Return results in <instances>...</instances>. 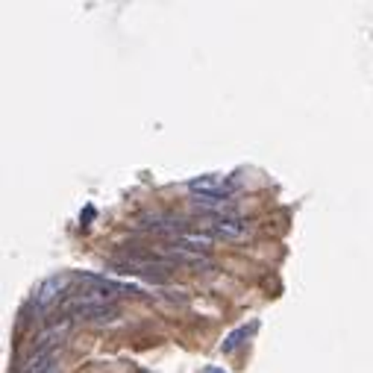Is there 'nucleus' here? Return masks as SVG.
Here are the masks:
<instances>
[{"label":"nucleus","instance_id":"nucleus-3","mask_svg":"<svg viewBox=\"0 0 373 373\" xmlns=\"http://www.w3.org/2000/svg\"><path fill=\"white\" fill-rule=\"evenodd\" d=\"M200 232L212 235V239H226V241H241L250 235V224L239 214H212V218L197 224Z\"/></svg>","mask_w":373,"mask_h":373},{"label":"nucleus","instance_id":"nucleus-5","mask_svg":"<svg viewBox=\"0 0 373 373\" xmlns=\"http://www.w3.org/2000/svg\"><path fill=\"white\" fill-rule=\"evenodd\" d=\"M247 326H239V329H235V332H229V335L224 338V344H221V350L224 352H235V350H239V344H241V338H247Z\"/></svg>","mask_w":373,"mask_h":373},{"label":"nucleus","instance_id":"nucleus-6","mask_svg":"<svg viewBox=\"0 0 373 373\" xmlns=\"http://www.w3.org/2000/svg\"><path fill=\"white\" fill-rule=\"evenodd\" d=\"M209 373H224V370L221 367H209Z\"/></svg>","mask_w":373,"mask_h":373},{"label":"nucleus","instance_id":"nucleus-1","mask_svg":"<svg viewBox=\"0 0 373 373\" xmlns=\"http://www.w3.org/2000/svg\"><path fill=\"white\" fill-rule=\"evenodd\" d=\"M65 321H88V323H109L117 318V303L109 300L103 291L97 288H83L74 291L71 297L62 303Z\"/></svg>","mask_w":373,"mask_h":373},{"label":"nucleus","instance_id":"nucleus-4","mask_svg":"<svg viewBox=\"0 0 373 373\" xmlns=\"http://www.w3.org/2000/svg\"><path fill=\"white\" fill-rule=\"evenodd\" d=\"M65 285H68V277H50V280H45L42 285H38V291H35V297H33V303H35V309H47L59 294L65 291Z\"/></svg>","mask_w":373,"mask_h":373},{"label":"nucleus","instance_id":"nucleus-2","mask_svg":"<svg viewBox=\"0 0 373 373\" xmlns=\"http://www.w3.org/2000/svg\"><path fill=\"white\" fill-rule=\"evenodd\" d=\"M191 197H214V200H232L239 194L241 183L235 176H224V173H203L194 176V180L185 183Z\"/></svg>","mask_w":373,"mask_h":373}]
</instances>
